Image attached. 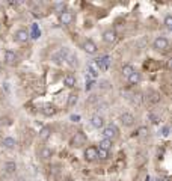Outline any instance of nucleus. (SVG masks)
<instances>
[{
  "instance_id": "obj_1",
  "label": "nucleus",
  "mask_w": 172,
  "mask_h": 181,
  "mask_svg": "<svg viewBox=\"0 0 172 181\" xmlns=\"http://www.w3.org/2000/svg\"><path fill=\"white\" fill-rule=\"evenodd\" d=\"M103 135H104V139H109V140H113L115 137H118L119 136V130H118V127L113 124L107 125V127H104L103 128Z\"/></svg>"
},
{
  "instance_id": "obj_2",
  "label": "nucleus",
  "mask_w": 172,
  "mask_h": 181,
  "mask_svg": "<svg viewBox=\"0 0 172 181\" xmlns=\"http://www.w3.org/2000/svg\"><path fill=\"white\" fill-rule=\"evenodd\" d=\"M71 147L74 148H80L83 147L85 143H86V136H85V133H82V131H79V133H76L74 135V137L71 139Z\"/></svg>"
},
{
  "instance_id": "obj_3",
  "label": "nucleus",
  "mask_w": 172,
  "mask_h": 181,
  "mask_svg": "<svg viewBox=\"0 0 172 181\" xmlns=\"http://www.w3.org/2000/svg\"><path fill=\"white\" fill-rule=\"evenodd\" d=\"M154 48L156 50H159V51H165V50H168V47H169V41L165 38V36H159V38H156L154 39Z\"/></svg>"
},
{
  "instance_id": "obj_4",
  "label": "nucleus",
  "mask_w": 172,
  "mask_h": 181,
  "mask_svg": "<svg viewBox=\"0 0 172 181\" xmlns=\"http://www.w3.org/2000/svg\"><path fill=\"white\" fill-rule=\"evenodd\" d=\"M29 38H30V36H29V32H27L26 29H18V30L14 33V39H15L17 42H20V44L27 42Z\"/></svg>"
},
{
  "instance_id": "obj_5",
  "label": "nucleus",
  "mask_w": 172,
  "mask_h": 181,
  "mask_svg": "<svg viewBox=\"0 0 172 181\" xmlns=\"http://www.w3.org/2000/svg\"><path fill=\"white\" fill-rule=\"evenodd\" d=\"M5 62H6L8 65H17V62H18L17 53L12 51V50H6V51H5Z\"/></svg>"
},
{
  "instance_id": "obj_6",
  "label": "nucleus",
  "mask_w": 172,
  "mask_h": 181,
  "mask_svg": "<svg viewBox=\"0 0 172 181\" xmlns=\"http://www.w3.org/2000/svg\"><path fill=\"white\" fill-rule=\"evenodd\" d=\"M59 20L60 23L64 24V26H69L71 23L74 21V14L73 12H60V17H59Z\"/></svg>"
},
{
  "instance_id": "obj_7",
  "label": "nucleus",
  "mask_w": 172,
  "mask_h": 181,
  "mask_svg": "<svg viewBox=\"0 0 172 181\" xmlns=\"http://www.w3.org/2000/svg\"><path fill=\"white\" fill-rule=\"evenodd\" d=\"M85 160L86 161H94V160H97V148L95 147H88L85 149Z\"/></svg>"
},
{
  "instance_id": "obj_8",
  "label": "nucleus",
  "mask_w": 172,
  "mask_h": 181,
  "mask_svg": "<svg viewBox=\"0 0 172 181\" xmlns=\"http://www.w3.org/2000/svg\"><path fill=\"white\" fill-rule=\"evenodd\" d=\"M83 50H85L88 55H95L97 50H98V47H97V44H95L94 41L88 39V41H85V44H83Z\"/></svg>"
},
{
  "instance_id": "obj_9",
  "label": "nucleus",
  "mask_w": 172,
  "mask_h": 181,
  "mask_svg": "<svg viewBox=\"0 0 172 181\" xmlns=\"http://www.w3.org/2000/svg\"><path fill=\"white\" fill-rule=\"evenodd\" d=\"M103 41L104 42H107V44H113L115 41H116V32L112 30V29L106 30V32L103 33Z\"/></svg>"
},
{
  "instance_id": "obj_10",
  "label": "nucleus",
  "mask_w": 172,
  "mask_h": 181,
  "mask_svg": "<svg viewBox=\"0 0 172 181\" xmlns=\"http://www.w3.org/2000/svg\"><path fill=\"white\" fill-rule=\"evenodd\" d=\"M121 122L126 125V127H131V125L135 124V116L128 112L122 113V115H121Z\"/></svg>"
},
{
  "instance_id": "obj_11",
  "label": "nucleus",
  "mask_w": 172,
  "mask_h": 181,
  "mask_svg": "<svg viewBox=\"0 0 172 181\" xmlns=\"http://www.w3.org/2000/svg\"><path fill=\"white\" fill-rule=\"evenodd\" d=\"M109 64H110V57L109 56L95 59V65L98 67V69H107V68H109Z\"/></svg>"
},
{
  "instance_id": "obj_12",
  "label": "nucleus",
  "mask_w": 172,
  "mask_h": 181,
  "mask_svg": "<svg viewBox=\"0 0 172 181\" xmlns=\"http://www.w3.org/2000/svg\"><path fill=\"white\" fill-rule=\"evenodd\" d=\"M91 124H92V127H95V128H101L104 125V118L101 115H94L91 118Z\"/></svg>"
},
{
  "instance_id": "obj_13",
  "label": "nucleus",
  "mask_w": 172,
  "mask_h": 181,
  "mask_svg": "<svg viewBox=\"0 0 172 181\" xmlns=\"http://www.w3.org/2000/svg\"><path fill=\"white\" fill-rule=\"evenodd\" d=\"M42 113H44L46 116H53V115L56 113V107H55V104H51V103L44 104V107H42Z\"/></svg>"
},
{
  "instance_id": "obj_14",
  "label": "nucleus",
  "mask_w": 172,
  "mask_h": 181,
  "mask_svg": "<svg viewBox=\"0 0 172 181\" xmlns=\"http://www.w3.org/2000/svg\"><path fill=\"white\" fill-rule=\"evenodd\" d=\"M127 80H128V83H130V85H138L139 82H140V73L133 71V73L127 77Z\"/></svg>"
},
{
  "instance_id": "obj_15",
  "label": "nucleus",
  "mask_w": 172,
  "mask_h": 181,
  "mask_svg": "<svg viewBox=\"0 0 172 181\" xmlns=\"http://www.w3.org/2000/svg\"><path fill=\"white\" fill-rule=\"evenodd\" d=\"M3 169L6 174H14L15 170H17V163L15 161H6L5 165H3Z\"/></svg>"
},
{
  "instance_id": "obj_16",
  "label": "nucleus",
  "mask_w": 172,
  "mask_h": 181,
  "mask_svg": "<svg viewBox=\"0 0 172 181\" xmlns=\"http://www.w3.org/2000/svg\"><path fill=\"white\" fill-rule=\"evenodd\" d=\"M86 71L89 73V76H91L92 79H95V77L98 76V71H100V69H98V67L95 65V62H91V64H89V67L86 68Z\"/></svg>"
},
{
  "instance_id": "obj_17",
  "label": "nucleus",
  "mask_w": 172,
  "mask_h": 181,
  "mask_svg": "<svg viewBox=\"0 0 172 181\" xmlns=\"http://www.w3.org/2000/svg\"><path fill=\"white\" fill-rule=\"evenodd\" d=\"M64 85H65L67 88H73V86H76V77H74L73 74H67V76L64 77Z\"/></svg>"
},
{
  "instance_id": "obj_18",
  "label": "nucleus",
  "mask_w": 172,
  "mask_h": 181,
  "mask_svg": "<svg viewBox=\"0 0 172 181\" xmlns=\"http://www.w3.org/2000/svg\"><path fill=\"white\" fill-rule=\"evenodd\" d=\"M51 136V128L50 127H42L39 131V139L41 140H48V137Z\"/></svg>"
},
{
  "instance_id": "obj_19",
  "label": "nucleus",
  "mask_w": 172,
  "mask_h": 181,
  "mask_svg": "<svg viewBox=\"0 0 172 181\" xmlns=\"http://www.w3.org/2000/svg\"><path fill=\"white\" fill-rule=\"evenodd\" d=\"M77 101H79V95H77L76 92H71L68 95V103H67V106H68V107H74V106L77 104Z\"/></svg>"
},
{
  "instance_id": "obj_20",
  "label": "nucleus",
  "mask_w": 172,
  "mask_h": 181,
  "mask_svg": "<svg viewBox=\"0 0 172 181\" xmlns=\"http://www.w3.org/2000/svg\"><path fill=\"white\" fill-rule=\"evenodd\" d=\"M29 36H32L33 39H38V38L41 36V30H39L38 24H32V27H30V32H29Z\"/></svg>"
},
{
  "instance_id": "obj_21",
  "label": "nucleus",
  "mask_w": 172,
  "mask_h": 181,
  "mask_svg": "<svg viewBox=\"0 0 172 181\" xmlns=\"http://www.w3.org/2000/svg\"><path fill=\"white\" fill-rule=\"evenodd\" d=\"M2 145L5 148H8V149H11V148L15 147V139H12V137H5L3 142H2Z\"/></svg>"
},
{
  "instance_id": "obj_22",
  "label": "nucleus",
  "mask_w": 172,
  "mask_h": 181,
  "mask_svg": "<svg viewBox=\"0 0 172 181\" xmlns=\"http://www.w3.org/2000/svg\"><path fill=\"white\" fill-rule=\"evenodd\" d=\"M39 156H41V158H42V160H48V158L53 156V151H51L50 148L46 147V148H42V149H41V154H39Z\"/></svg>"
},
{
  "instance_id": "obj_23",
  "label": "nucleus",
  "mask_w": 172,
  "mask_h": 181,
  "mask_svg": "<svg viewBox=\"0 0 172 181\" xmlns=\"http://www.w3.org/2000/svg\"><path fill=\"white\" fill-rule=\"evenodd\" d=\"M113 145V142L112 140H109V139H103V140H100V148L101 149H106V151H109L110 148Z\"/></svg>"
},
{
  "instance_id": "obj_24",
  "label": "nucleus",
  "mask_w": 172,
  "mask_h": 181,
  "mask_svg": "<svg viewBox=\"0 0 172 181\" xmlns=\"http://www.w3.org/2000/svg\"><path fill=\"white\" fill-rule=\"evenodd\" d=\"M97 158L107 160V158H109V151H106V149H101V148H97Z\"/></svg>"
},
{
  "instance_id": "obj_25",
  "label": "nucleus",
  "mask_w": 172,
  "mask_h": 181,
  "mask_svg": "<svg viewBox=\"0 0 172 181\" xmlns=\"http://www.w3.org/2000/svg\"><path fill=\"white\" fill-rule=\"evenodd\" d=\"M135 71V68H133V65H124L122 67V76H126V77H128L131 73Z\"/></svg>"
},
{
  "instance_id": "obj_26",
  "label": "nucleus",
  "mask_w": 172,
  "mask_h": 181,
  "mask_svg": "<svg viewBox=\"0 0 172 181\" xmlns=\"http://www.w3.org/2000/svg\"><path fill=\"white\" fill-rule=\"evenodd\" d=\"M67 59H68V64L71 65V67L77 65V56H74V55H71V53H69L68 56H67Z\"/></svg>"
},
{
  "instance_id": "obj_27",
  "label": "nucleus",
  "mask_w": 172,
  "mask_h": 181,
  "mask_svg": "<svg viewBox=\"0 0 172 181\" xmlns=\"http://www.w3.org/2000/svg\"><path fill=\"white\" fill-rule=\"evenodd\" d=\"M160 95H159V94H157V92H152V94H151V97H149V101L151 103H159L160 101Z\"/></svg>"
},
{
  "instance_id": "obj_28",
  "label": "nucleus",
  "mask_w": 172,
  "mask_h": 181,
  "mask_svg": "<svg viewBox=\"0 0 172 181\" xmlns=\"http://www.w3.org/2000/svg\"><path fill=\"white\" fill-rule=\"evenodd\" d=\"M165 26L171 30L172 29V15H166V18H165Z\"/></svg>"
},
{
  "instance_id": "obj_29",
  "label": "nucleus",
  "mask_w": 172,
  "mask_h": 181,
  "mask_svg": "<svg viewBox=\"0 0 172 181\" xmlns=\"http://www.w3.org/2000/svg\"><path fill=\"white\" fill-rule=\"evenodd\" d=\"M133 104H136V106H140V104H142V97H140V94L133 95Z\"/></svg>"
},
{
  "instance_id": "obj_30",
  "label": "nucleus",
  "mask_w": 172,
  "mask_h": 181,
  "mask_svg": "<svg viewBox=\"0 0 172 181\" xmlns=\"http://www.w3.org/2000/svg\"><path fill=\"white\" fill-rule=\"evenodd\" d=\"M147 133H148V128L147 127H140L138 131H136V136H145Z\"/></svg>"
},
{
  "instance_id": "obj_31",
  "label": "nucleus",
  "mask_w": 172,
  "mask_h": 181,
  "mask_svg": "<svg viewBox=\"0 0 172 181\" xmlns=\"http://www.w3.org/2000/svg\"><path fill=\"white\" fill-rule=\"evenodd\" d=\"M148 118L151 119V122H152V124H159V121H160V119H159V118H157L156 115H152V113H149Z\"/></svg>"
},
{
  "instance_id": "obj_32",
  "label": "nucleus",
  "mask_w": 172,
  "mask_h": 181,
  "mask_svg": "<svg viewBox=\"0 0 172 181\" xmlns=\"http://www.w3.org/2000/svg\"><path fill=\"white\" fill-rule=\"evenodd\" d=\"M94 85H95V82H94V80H88V79H86V90H91Z\"/></svg>"
},
{
  "instance_id": "obj_33",
  "label": "nucleus",
  "mask_w": 172,
  "mask_h": 181,
  "mask_svg": "<svg viewBox=\"0 0 172 181\" xmlns=\"http://www.w3.org/2000/svg\"><path fill=\"white\" fill-rule=\"evenodd\" d=\"M71 121L79 122V121H80V115H71Z\"/></svg>"
},
{
  "instance_id": "obj_34",
  "label": "nucleus",
  "mask_w": 172,
  "mask_h": 181,
  "mask_svg": "<svg viewBox=\"0 0 172 181\" xmlns=\"http://www.w3.org/2000/svg\"><path fill=\"white\" fill-rule=\"evenodd\" d=\"M168 131H169V128H168V127H165V128H163V135L168 136Z\"/></svg>"
},
{
  "instance_id": "obj_35",
  "label": "nucleus",
  "mask_w": 172,
  "mask_h": 181,
  "mask_svg": "<svg viewBox=\"0 0 172 181\" xmlns=\"http://www.w3.org/2000/svg\"><path fill=\"white\" fill-rule=\"evenodd\" d=\"M157 181H169V178H159Z\"/></svg>"
},
{
  "instance_id": "obj_36",
  "label": "nucleus",
  "mask_w": 172,
  "mask_h": 181,
  "mask_svg": "<svg viewBox=\"0 0 172 181\" xmlns=\"http://www.w3.org/2000/svg\"><path fill=\"white\" fill-rule=\"evenodd\" d=\"M64 181H71V180H64Z\"/></svg>"
}]
</instances>
